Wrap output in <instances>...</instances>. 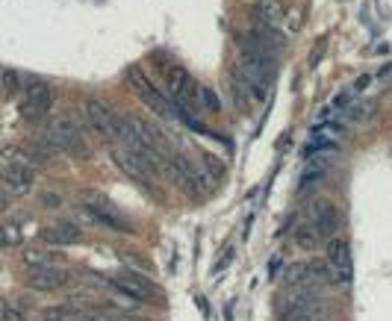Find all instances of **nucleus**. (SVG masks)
<instances>
[{
    "label": "nucleus",
    "mask_w": 392,
    "mask_h": 321,
    "mask_svg": "<svg viewBox=\"0 0 392 321\" xmlns=\"http://www.w3.org/2000/svg\"><path fill=\"white\" fill-rule=\"evenodd\" d=\"M165 83H168L174 107H180L186 112L189 109H198L195 104L201 100V86L195 83V77L183 65H165Z\"/></svg>",
    "instance_id": "f257e3e1"
},
{
    "label": "nucleus",
    "mask_w": 392,
    "mask_h": 321,
    "mask_svg": "<svg viewBox=\"0 0 392 321\" xmlns=\"http://www.w3.org/2000/svg\"><path fill=\"white\" fill-rule=\"evenodd\" d=\"M109 286L119 289L124 298H133V300H145V304H156L160 300V286H153L151 280L139 271H119L115 277H109Z\"/></svg>",
    "instance_id": "f03ea898"
},
{
    "label": "nucleus",
    "mask_w": 392,
    "mask_h": 321,
    "mask_svg": "<svg viewBox=\"0 0 392 321\" xmlns=\"http://www.w3.org/2000/svg\"><path fill=\"white\" fill-rule=\"evenodd\" d=\"M45 138L56 148V151H68V153H77V156H89V148L83 142V133L77 130L68 118H56V121L48 124L45 130Z\"/></svg>",
    "instance_id": "7ed1b4c3"
},
{
    "label": "nucleus",
    "mask_w": 392,
    "mask_h": 321,
    "mask_svg": "<svg viewBox=\"0 0 392 321\" xmlns=\"http://www.w3.org/2000/svg\"><path fill=\"white\" fill-rule=\"evenodd\" d=\"M112 159H115V165H119L133 183H139L145 192H153V177H156V168L151 163H145V159H139L136 153L124 151V148H115L112 151Z\"/></svg>",
    "instance_id": "20e7f679"
},
{
    "label": "nucleus",
    "mask_w": 392,
    "mask_h": 321,
    "mask_svg": "<svg viewBox=\"0 0 392 321\" xmlns=\"http://www.w3.org/2000/svg\"><path fill=\"white\" fill-rule=\"evenodd\" d=\"M83 212L92 218V222H101L104 227H112V230H119V233H130L127 218H124L119 210H115L107 197H97V195H92V197L86 200Z\"/></svg>",
    "instance_id": "39448f33"
},
{
    "label": "nucleus",
    "mask_w": 392,
    "mask_h": 321,
    "mask_svg": "<svg viewBox=\"0 0 392 321\" xmlns=\"http://www.w3.org/2000/svg\"><path fill=\"white\" fill-rule=\"evenodd\" d=\"M50 109V89L42 80H33V83L24 89V100H21V115L24 118H45Z\"/></svg>",
    "instance_id": "423d86ee"
},
{
    "label": "nucleus",
    "mask_w": 392,
    "mask_h": 321,
    "mask_svg": "<svg viewBox=\"0 0 392 321\" xmlns=\"http://www.w3.org/2000/svg\"><path fill=\"white\" fill-rule=\"evenodd\" d=\"M83 112H86V121H89V127H92L97 136H104V138H109V136H112V127H115V112L104 104V100H97V97L86 100V104H83Z\"/></svg>",
    "instance_id": "0eeeda50"
},
{
    "label": "nucleus",
    "mask_w": 392,
    "mask_h": 321,
    "mask_svg": "<svg viewBox=\"0 0 392 321\" xmlns=\"http://www.w3.org/2000/svg\"><path fill=\"white\" fill-rule=\"evenodd\" d=\"M68 283V271L60 266H45V268H33L27 277V286L33 292H56Z\"/></svg>",
    "instance_id": "6e6552de"
},
{
    "label": "nucleus",
    "mask_w": 392,
    "mask_h": 321,
    "mask_svg": "<svg viewBox=\"0 0 392 321\" xmlns=\"http://www.w3.org/2000/svg\"><path fill=\"white\" fill-rule=\"evenodd\" d=\"M325 254H327V266H330L333 277L351 280V248H348L345 239H330Z\"/></svg>",
    "instance_id": "1a4fd4ad"
},
{
    "label": "nucleus",
    "mask_w": 392,
    "mask_h": 321,
    "mask_svg": "<svg viewBox=\"0 0 392 321\" xmlns=\"http://www.w3.org/2000/svg\"><path fill=\"white\" fill-rule=\"evenodd\" d=\"M310 224L319 230V236L322 239H330L333 233H337V227H339V212H337V207L330 204V200H319L316 207L310 210Z\"/></svg>",
    "instance_id": "9d476101"
},
{
    "label": "nucleus",
    "mask_w": 392,
    "mask_h": 321,
    "mask_svg": "<svg viewBox=\"0 0 392 321\" xmlns=\"http://www.w3.org/2000/svg\"><path fill=\"white\" fill-rule=\"evenodd\" d=\"M42 239L48 245H77L83 239V233H80V227H77L74 222H56V224H50L45 233H42Z\"/></svg>",
    "instance_id": "9b49d317"
},
{
    "label": "nucleus",
    "mask_w": 392,
    "mask_h": 321,
    "mask_svg": "<svg viewBox=\"0 0 392 321\" xmlns=\"http://www.w3.org/2000/svg\"><path fill=\"white\" fill-rule=\"evenodd\" d=\"M4 183L12 189V192H27L33 186V168L27 163H12L4 168Z\"/></svg>",
    "instance_id": "f8f14e48"
},
{
    "label": "nucleus",
    "mask_w": 392,
    "mask_h": 321,
    "mask_svg": "<svg viewBox=\"0 0 392 321\" xmlns=\"http://www.w3.org/2000/svg\"><path fill=\"white\" fill-rule=\"evenodd\" d=\"M292 242H295V248H301V251H316L322 236L310 222H301V224H295V230H292Z\"/></svg>",
    "instance_id": "ddd939ff"
},
{
    "label": "nucleus",
    "mask_w": 392,
    "mask_h": 321,
    "mask_svg": "<svg viewBox=\"0 0 392 321\" xmlns=\"http://www.w3.org/2000/svg\"><path fill=\"white\" fill-rule=\"evenodd\" d=\"M80 318H86V310L74 304H56L42 310V321H80Z\"/></svg>",
    "instance_id": "4468645a"
},
{
    "label": "nucleus",
    "mask_w": 392,
    "mask_h": 321,
    "mask_svg": "<svg viewBox=\"0 0 392 321\" xmlns=\"http://www.w3.org/2000/svg\"><path fill=\"white\" fill-rule=\"evenodd\" d=\"M257 18H260V24L274 27L281 21V6L271 4V0H260V4H257Z\"/></svg>",
    "instance_id": "2eb2a0df"
},
{
    "label": "nucleus",
    "mask_w": 392,
    "mask_h": 321,
    "mask_svg": "<svg viewBox=\"0 0 392 321\" xmlns=\"http://www.w3.org/2000/svg\"><path fill=\"white\" fill-rule=\"evenodd\" d=\"M21 256H24V263L30 268H45V266H50V254L42 251V248H24Z\"/></svg>",
    "instance_id": "dca6fc26"
},
{
    "label": "nucleus",
    "mask_w": 392,
    "mask_h": 321,
    "mask_svg": "<svg viewBox=\"0 0 392 321\" xmlns=\"http://www.w3.org/2000/svg\"><path fill=\"white\" fill-rule=\"evenodd\" d=\"M15 245H21V230H18L15 224L0 227V251H4V248H15Z\"/></svg>",
    "instance_id": "f3484780"
},
{
    "label": "nucleus",
    "mask_w": 392,
    "mask_h": 321,
    "mask_svg": "<svg viewBox=\"0 0 392 321\" xmlns=\"http://www.w3.org/2000/svg\"><path fill=\"white\" fill-rule=\"evenodd\" d=\"M0 86H4L6 92H15L18 89V74L9 71V68H0Z\"/></svg>",
    "instance_id": "a211bd4d"
},
{
    "label": "nucleus",
    "mask_w": 392,
    "mask_h": 321,
    "mask_svg": "<svg viewBox=\"0 0 392 321\" xmlns=\"http://www.w3.org/2000/svg\"><path fill=\"white\" fill-rule=\"evenodd\" d=\"M204 165L209 168V177H215V180H219L222 174H224V165L219 163V159H215L212 153H204Z\"/></svg>",
    "instance_id": "6ab92c4d"
},
{
    "label": "nucleus",
    "mask_w": 392,
    "mask_h": 321,
    "mask_svg": "<svg viewBox=\"0 0 392 321\" xmlns=\"http://www.w3.org/2000/svg\"><path fill=\"white\" fill-rule=\"evenodd\" d=\"M201 100H207V109H209V112H219V109H222V104H219V97H215V92L207 89V86H201Z\"/></svg>",
    "instance_id": "aec40b11"
},
{
    "label": "nucleus",
    "mask_w": 392,
    "mask_h": 321,
    "mask_svg": "<svg viewBox=\"0 0 392 321\" xmlns=\"http://www.w3.org/2000/svg\"><path fill=\"white\" fill-rule=\"evenodd\" d=\"M42 204L53 210V207H60V204H62V197H60V195H53V192H45V195H42Z\"/></svg>",
    "instance_id": "412c9836"
},
{
    "label": "nucleus",
    "mask_w": 392,
    "mask_h": 321,
    "mask_svg": "<svg viewBox=\"0 0 392 321\" xmlns=\"http://www.w3.org/2000/svg\"><path fill=\"white\" fill-rule=\"evenodd\" d=\"M6 321H24V315L18 312L15 307H9V312H6Z\"/></svg>",
    "instance_id": "4be33fe9"
},
{
    "label": "nucleus",
    "mask_w": 392,
    "mask_h": 321,
    "mask_svg": "<svg viewBox=\"0 0 392 321\" xmlns=\"http://www.w3.org/2000/svg\"><path fill=\"white\" fill-rule=\"evenodd\" d=\"M6 312H9V304L4 298H0V321H6Z\"/></svg>",
    "instance_id": "5701e85b"
},
{
    "label": "nucleus",
    "mask_w": 392,
    "mask_h": 321,
    "mask_svg": "<svg viewBox=\"0 0 392 321\" xmlns=\"http://www.w3.org/2000/svg\"><path fill=\"white\" fill-rule=\"evenodd\" d=\"M4 210H6V200H4V197H0V212H4Z\"/></svg>",
    "instance_id": "b1692460"
},
{
    "label": "nucleus",
    "mask_w": 392,
    "mask_h": 321,
    "mask_svg": "<svg viewBox=\"0 0 392 321\" xmlns=\"http://www.w3.org/2000/svg\"><path fill=\"white\" fill-rule=\"evenodd\" d=\"M316 321H333V318H330V315H325V318H316Z\"/></svg>",
    "instance_id": "393cba45"
}]
</instances>
